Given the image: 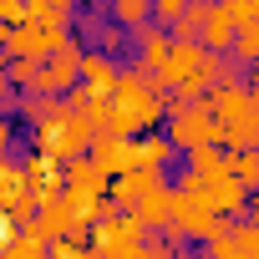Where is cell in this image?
Listing matches in <instances>:
<instances>
[{
  "label": "cell",
  "instance_id": "9c48e42d",
  "mask_svg": "<svg viewBox=\"0 0 259 259\" xmlns=\"http://www.w3.org/2000/svg\"><path fill=\"white\" fill-rule=\"evenodd\" d=\"M158 178H163V168H127V173H117L112 178V208H133Z\"/></svg>",
  "mask_w": 259,
  "mask_h": 259
},
{
  "label": "cell",
  "instance_id": "ac0fdd59",
  "mask_svg": "<svg viewBox=\"0 0 259 259\" xmlns=\"http://www.w3.org/2000/svg\"><path fill=\"white\" fill-rule=\"evenodd\" d=\"M229 56H234V61H244V66H249V61L259 56V21H254V26H234Z\"/></svg>",
  "mask_w": 259,
  "mask_h": 259
},
{
  "label": "cell",
  "instance_id": "5b68a950",
  "mask_svg": "<svg viewBox=\"0 0 259 259\" xmlns=\"http://www.w3.org/2000/svg\"><path fill=\"white\" fill-rule=\"evenodd\" d=\"M133 31H138V71L153 81V71L163 66V56H168V46H173V31L158 26V21H143V26H133Z\"/></svg>",
  "mask_w": 259,
  "mask_h": 259
},
{
  "label": "cell",
  "instance_id": "d6986e66",
  "mask_svg": "<svg viewBox=\"0 0 259 259\" xmlns=\"http://www.w3.org/2000/svg\"><path fill=\"white\" fill-rule=\"evenodd\" d=\"M81 112H87L92 127H112V92H87Z\"/></svg>",
  "mask_w": 259,
  "mask_h": 259
},
{
  "label": "cell",
  "instance_id": "4fadbf2b",
  "mask_svg": "<svg viewBox=\"0 0 259 259\" xmlns=\"http://www.w3.org/2000/svg\"><path fill=\"white\" fill-rule=\"evenodd\" d=\"M76 81H87L92 92H112V81H117L112 56H107V51H81V76H76Z\"/></svg>",
  "mask_w": 259,
  "mask_h": 259
},
{
  "label": "cell",
  "instance_id": "3957f363",
  "mask_svg": "<svg viewBox=\"0 0 259 259\" xmlns=\"http://www.w3.org/2000/svg\"><path fill=\"white\" fill-rule=\"evenodd\" d=\"M203 102H208L213 122H219V127H229V122H239V117L254 107V92L244 87V76H229V81L208 87V92H203Z\"/></svg>",
  "mask_w": 259,
  "mask_h": 259
},
{
  "label": "cell",
  "instance_id": "cb8c5ba5",
  "mask_svg": "<svg viewBox=\"0 0 259 259\" xmlns=\"http://www.w3.org/2000/svg\"><path fill=\"white\" fill-rule=\"evenodd\" d=\"M11 138H16V127H11L6 117H0V158H6V153H11Z\"/></svg>",
  "mask_w": 259,
  "mask_h": 259
},
{
  "label": "cell",
  "instance_id": "4316f807",
  "mask_svg": "<svg viewBox=\"0 0 259 259\" xmlns=\"http://www.w3.org/2000/svg\"><path fill=\"white\" fill-rule=\"evenodd\" d=\"M87 6H92V11H107V6H112V0H87Z\"/></svg>",
  "mask_w": 259,
  "mask_h": 259
},
{
  "label": "cell",
  "instance_id": "277c9868",
  "mask_svg": "<svg viewBox=\"0 0 259 259\" xmlns=\"http://www.w3.org/2000/svg\"><path fill=\"white\" fill-rule=\"evenodd\" d=\"M203 198H208V208L213 213H224V219H244V208H249V183L244 178H234V173H219V178H203V188H198Z\"/></svg>",
  "mask_w": 259,
  "mask_h": 259
},
{
  "label": "cell",
  "instance_id": "2e32d148",
  "mask_svg": "<svg viewBox=\"0 0 259 259\" xmlns=\"http://www.w3.org/2000/svg\"><path fill=\"white\" fill-rule=\"evenodd\" d=\"M112 21L122 26V31H133V26H143V21H153V0H112Z\"/></svg>",
  "mask_w": 259,
  "mask_h": 259
},
{
  "label": "cell",
  "instance_id": "9a60e30c",
  "mask_svg": "<svg viewBox=\"0 0 259 259\" xmlns=\"http://www.w3.org/2000/svg\"><path fill=\"white\" fill-rule=\"evenodd\" d=\"M26 21H41V26H71V0H26Z\"/></svg>",
  "mask_w": 259,
  "mask_h": 259
},
{
  "label": "cell",
  "instance_id": "ffe728a7",
  "mask_svg": "<svg viewBox=\"0 0 259 259\" xmlns=\"http://www.w3.org/2000/svg\"><path fill=\"white\" fill-rule=\"evenodd\" d=\"M229 244H234V259H239V254L259 259V224H239V229H229Z\"/></svg>",
  "mask_w": 259,
  "mask_h": 259
},
{
  "label": "cell",
  "instance_id": "d4e9b609",
  "mask_svg": "<svg viewBox=\"0 0 259 259\" xmlns=\"http://www.w3.org/2000/svg\"><path fill=\"white\" fill-rule=\"evenodd\" d=\"M244 87H249V92H259V56L249 61V76H244Z\"/></svg>",
  "mask_w": 259,
  "mask_h": 259
},
{
  "label": "cell",
  "instance_id": "52a82bcc",
  "mask_svg": "<svg viewBox=\"0 0 259 259\" xmlns=\"http://www.w3.org/2000/svg\"><path fill=\"white\" fill-rule=\"evenodd\" d=\"M173 198H178V188L158 178V183H153V188H148V193L133 203V213H138L148 229H168V219H173Z\"/></svg>",
  "mask_w": 259,
  "mask_h": 259
},
{
  "label": "cell",
  "instance_id": "603a6c76",
  "mask_svg": "<svg viewBox=\"0 0 259 259\" xmlns=\"http://www.w3.org/2000/svg\"><path fill=\"white\" fill-rule=\"evenodd\" d=\"M0 21H6V26L26 21V0H0Z\"/></svg>",
  "mask_w": 259,
  "mask_h": 259
},
{
  "label": "cell",
  "instance_id": "30bf717a",
  "mask_svg": "<svg viewBox=\"0 0 259 259\" xmlns=\"http://www.w3.org/2000/svg\"><path fill=\"white\" fill-rule=\"evenodd\" d=\"M198 41H203L208 51H229V41H234V16H229V6H224V0H208Z\"/></svg>",
  "mask_w": 259,
  "mask_h": 259
},
{
  "label": "cell",
  "instance_id": "83f0119b",
  "mask_svg": "<svg viewBox=\"0 0 259 259\" xmlns=\"http://www.w3.org/2000/svg\"><path fill=\"white\" fill-rule=\"evenodd\" d=\"M6 36H11V26H6V21H0V46H6Z\"/></svg>",
  "mask_w": 259,
  "mask_h": 259
},
{
  "label": "cell",
  "instance_id": "7402d4cb",
  "mask_svg": "<svg viewBox=\"0 0 259 259\" xmlns=\"http://www.w3.org/2000/svg\"><path fill=\"white\" fill-rule=\"evenodd\" d=\"M183 11H188V0H153V21L158 26H173Z\"/></svg>",
  "mask_w": 259,
  "mask_h": 259
},
{
  "label": "cell",
  "instance_id": "ba28073f",
  "mask_svg": "<svg viewBox=\"0 0 259 259\" xmlns=\"http://www.w3.org/2000/svg\"><path fill=\"white\" fill-rule=\"evenodd\" d=\"M61 178H66V188H76V193H92V198H107V173L87 158V153H76V158H66L61 163Z\"/></svg>",
  "mask_w": 259,
  "mask_h": 259
},
{
  "label": "cell",
  "instance_id": "7a4b0ae2",
  "mask_svg": "<svg viewBox=\"0 0 259 259\" xmlns=\"http://www.w3.org/2000/svg\"><path fill=\"white\" fill-rule=\"evenodd\" d=\"M168 138H173V148H178V153H188V148H198V143H219V138H224V127L213 122L208 102H203V97H193V102H173Z\"/></svg>",
  "mask_w": 259,
  "mask_h": 259
},
{
  "label": "cell",
  "instance_id": "e0dca14e",
  "mask_svg": "<svg viewBox=\"0 0 259 259\" xmlns=\"http://www.w3.org/2000/svg\"><path fill=\"white\" fill-rule=\"evenodd\" d=\"M0 254H11V259H41L46 254V239L36 229H26V234H11L6 244H0Z\"/></svg>",
  "mask_w": 259,
  "mask_h": 259
},
{
  "label": "cell",
  "instance_id": "6da1fadb",
  "mask_svg": "<svg viewBox=\"0 0 259 259\" xmlns=\"http://www.w3.org/2000/svg\"><path fill=\"white\" fill-rule=\"evenodd\" d=\"M163 117V92L133 66V71H117L112 81V133L122 138H138V133H153Z\"/></svg>",
  "mask_w": 259,
  "mask_h": 259
},
{
  "label": "cell",
  "instance_id": "44dd1931",
  "mask_svg": "<svg viewBox=\"0 0 259 259\" xmlns=\"http://www.w3.org/2000/svg\"><path fill=\"white\" fill-rule=\"evenodd\" d=\"M224 6H229L234 26H254L259 21V0H224Z\"/></svg>",
  "mask_w": 259,
  "mask_h": 259
},
{
  "label": "cell",
  "instance_id": "8992f818",
  "mask_svg": "<svg viewBox=\"0 0 259 259\" xmlns=\"http://www.w3.org/2000/svg\"><path fill=\"white\" fill-rule=\"evenodd\" d=\"M21 168H26V188H31V198H36V203H46V198H56V193L66 188L61 163H56V158H46V153H31Z\"/></svg>",
  "mask_w": 259,
  "mask_h": 259
},
{
  "label": "cell",
  "instance_id": "7c38bea8",
  "mask_svg": "<svg viewBox=\"0 0 259 259\" xmlns=\"http://www.w3.org/2000/svg\"><path fill=\"white\" fill-rule=\"evenodd\" d=\"M183 158H188V173H198V178L229 173V148H224V143H198V148H188Z\"/></svg>",
  "mask_w": 259,
  "mask_h": 259
},
{
  "label": "cell",
  "instance_id": "5bb4252c",
  "mask_svg": "<svg viewBox=\"0 0 259 259\" xmlns=\"http://www.w3.org/2000/svg\"><path fill=\"white\" fill-rule=\"evenodd\" d=\"M21 198H31V188H26V168H16V163L0 158V208H16Z\"/></svg>",
  "mask_w": 259,
  "mask_h": 259
},
{
  "label": "cell",
  "instance_id": "484cf974",
  "mask_svg": "<svg viewBox=\"0 0 259 259\" xmlns=\"http://www.w3.org/2000/svg\"><path fill=\"white\" fill-rule=\"evenodd\" d=\"M244 219H249V224H259V193H254V203L244 208Z\"/></svg>",
  "mask_w": 259,
  "mask_h": 259
},
{
  "label": "cell",
  "instance_id": "8fae6325",
  "mask_svg": "<svg viewBox=\"0 0 259 259\" xmlns=\"http://www.w3.org/2000/svg\"><path fill=\"white\" fill-rule=\"evenodd\" d=\"M6 56H31V61H41V56H46L41 21H16V26H11V36H6Z\"/></svg>",
  "mask_w": 259,
  "mask_h": 259
}]
</instances>
